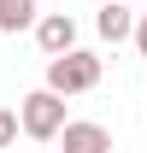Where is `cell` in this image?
<instances>
[{
	"label": "cell",
	"instance_id": "1",
	"mask_svg": "<svg viewBox=\"0 0 147 153\" xmlns=\"http://www.w3.org/2000/svg\"><path fill=\"white\" fill-rule=\"evenodd\" d=\"M94 82H100V59L82 53V47L47 59V88H53V94H88Z\"/></svg>",
	"mask_w": 147,
	"mask_h": 153
},
{
	"label": "cell",
	"instance_id": "2",
	"mask_svg": "<svg viewBox=\"0 0 147 153\" xmlns=\"http://www.w3.org/2000/svg\"><path fill=\"white\" fill-rule=\"evenodd\" d=\"M18 124L30 141H53L59 130H65V94H53V88H36V94L18 106Z\"/></svg>",
	"mask_w": 147,
	"mask_h": 153
},
{
	"label": "cell",
	"instance_id": "3",
	"mask_svg": "<svg viewBox=\"0 0 147 153\" xmlns=\"http://www.w3.org/2000/svg\"><path fill=\"white\" fill-rule=\"evenodd\" d=\"M36 41H41V53H47V59L71 53V47H76V18H71V12H47V18L36 24Z\"/></svg>",
	"mask_w": 147,
	"mask_h": 153
},
{
	"label": "cell",
	"instance_id": "4",
	"mask_svg": "<svg viewBox=\"0 0 147 153\" xmlns=\"http://www.w3.org/2000/svg\"><path fill=\"white\" fill-rule=\"evenodd\" d=\"M59 141H65V153H112V135H106V124H88V118L65 124V130H59Z\"/></svg>",
	"mask_w": 147,
	"mask_h": 153
},
{
	"label": "cell",
	"instance_id": "5",
	"mask_svg": "<svg viewBox=\"0 0 147 153\" xmlns=\"http://www.w3.org/2000/svg\"><path fill=\"white\" fill-rule=\"evenodd\" d=\"M94 30H100V41H129L135 36V12L118 6V0H106V6L94 12Z\"/></svg>",
	"mask_w": 147,
	"mask_h": 153
},
{
	"label": "cell",
	"instance_id": "6",
	"mask_svg": "<svg viewBox=\"0 0 147 153\" xmlns=\"http://www.w3.org/2000/svg\"><path fill=\"white\" fill-rule=\"evenodd\" d=\"M36 0H0V30H36Z\"/></svg>",
	"mask_w": 147,
	"mask_h": 153
},
{
	"label": "cell",
	"instance_id": "7",
	"mask_svg": "<svg viewBox=\"0 0 147 153\" xmlns=\"http://www.w3.org/2000/svg\"><path fill=\"white\" fill-rule=\"evenodd\" d=\"M18 130H24L18 112H6V106H0V147H12V141H18Z\"/></svg>",
	"mask_w": 147,
	"mask_h": 153
},
{
	"label": "cell",
	"instance_id": "8",
	"mask_svg": "<svg viewBox=\"0 0 147 153\" xmlns=\"http://www.w3.org/2000/svg\"><path fill=\"white\" fill-rule=\"evenodd\" d=\"M129 41H135V47H141V53H147V12H141V18H135V36H129Z\"/></svg>",
	"mask_w": 147,
	"mask_h": 153
},
{
	"label": "cell",
	"instance_id": "9",
	"mask_svg": "<svg viewBox=\"0 0 147 153\" xmlns=\"http://www.w3.org/2000/svg\"><path fill=\"white\" fill-rule=\"evenodd\" d=\"M94 6H106V0H94Z\"/></svg>",
	"mask_w": 147,
	"mask_h": 153
}]
</instances>
